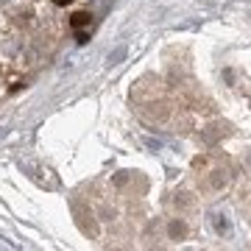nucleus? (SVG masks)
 <instances>
[{"mask_svg":"<svg viewBox=\"0 0 251 251\" xmlns=\"http://www.w3.org/2000/svg\"><path fill=\"white\" fill-rule=\"evenodd\" d=\"M53 3H56V6H70L73 0H53Z\"/></svg>","mask_w":251,"mask_h":251,"instance_id":"nucleus-3","label":"nucleus"},{"mask_svg":"<svg viewBox=\"0 0 251 251\" xmlns=\"http://www.w3.org/2000/svg\"><path fill=\"white\" fill-rule=\"evenodd\" d=\"M90 23H92V17L87 11H75L73 14V28H84V25H90Z\"/></svg>","mask_w":251,"mask_h":251,"instance_id":"nucleus-1","label":"nucleus"},{"mask_svg":"<svg viewBox=\"0 0 251 251\" xmlns=\"http://www.w3.org/2000/svg\"><path fill=\"white\" fill-rule=\"evenodd\" d=\"M87 39H90V34H87L84 28H78V31H75V42H78V45H84Z\"/></svg>","mask_w":251,"mask_h":251,"instance_id":"nucleus-2","label":"nucleus"}]
</instances>
